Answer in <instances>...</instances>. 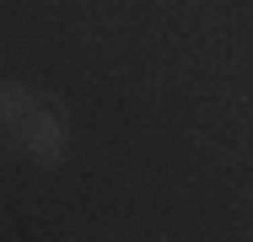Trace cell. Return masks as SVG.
<instances>
[{
    "label": "cell",
    "instance_id": "2",
    "mask_svg": "<svg viewBox=\"0 0 253 242\" xmlns=\"http://www.w3.org/2000/svg\"><path fill=\"white\" fill-rule=\"evenodd\" d=\"M33 108H38V102H33V92H27L22 81H0V119H5V124H22Z\"/></svg>",
    "mask_w": 253,
    "mask_h": 242
},
{
    "label": "cell",
    "instance_id": "1",
    "mask_svg": "<svg viewBox=\"0 0 253 242\" xmlns=\"http://www.w3.org/2000/svg\"><path fill=\"white\" fill-rule=\"evenodd\" d=\"M16 135H22V145L33 151V161H59V151H65V129H59V119L54 113H43V108H33L22 124H16Z\"/></svg>",
    "mask_w": 253,
    "mask_h": 242
}]
</instances>
